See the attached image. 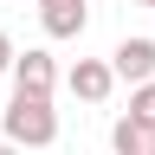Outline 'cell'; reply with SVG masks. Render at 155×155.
Wrapping results in <instances>:
<instances>
[{
    "instance_id": "6da1fadb",
    "label": "cell",
    "mask_w": 155,
    "mask_h": 155,
    "mask_svg": "<svg viewBox=\"0 0 155 155\" xmlns=\"http://www.w3.org/2000/svg\"><path fill=\"white\" fill-rule=\"evenodd\" d=\"M7 142L13 149H45L52 136H58V116H52V97H19L13 91V104H7Z\"/></svg>"
},
{
    "instance_id": "7a4b0ae2",
    "label": "cell",
    "mask_w": 155,
    "mask_h": 155,
    "mask_svg": "<svg viewBox=\"0 0 155 155\" xmlns=\"http://www.w3.org/2000/svg\"><path fill=\"white\" fill-rule=\"evenodd\" d=\"M52 84H58L52 52H19V58H13V91H19V97H52Z\"/></svg>"
},
{
    "instance_id": "3957f363",
    "label": "cell",
    "mask_w": 155,
    "mask_h": 155,
    "mask_svg": "<svg viewBox=\"0 0 155 155\" xmlns=\"http://www.w3.org/2000/svg\"><path fill=\"white\" fill-rule=\"evenodd\" d=\"M65 84H71V97H84V104H104V97L116 91V71L104 65V58H78V65L65 71Z\"/></svg>"
},
{
    "instance_id": "277c9868",
    "label": "cell",
    "mask_w": 155,
    "mask_h": 155,
    "mask_svg": "<svg viewBox=\"0 0 155 155\" xmlns=\"http://www.w3.org/2000/svg\"><path fill=\"white\" fill-rule=\"evenodd\" d=\"M110 71L129 78V84H155V39H123L110 52Z\"/></svg>"
},
{
    "instance_id": "5b68a950",
    "label": "cell",
    "mask_w": 155,
    "mask_h": 155,
    "mask_svg": "<svg viewBox=\"0 0 155 155\" xmlns=\"http://www.w3.org/2000/svg\"><path fill=\"white\" fill-rule=\"evenodd\" d=\"M84 0H39V26H45L52 39H78L84 32Z\"/></svg>"
},
{
    "instance_id": "8992f818",
    "label": "cell",
    "mask_w": 155,
    "mask_h": 155,
    "mask_svg": "<svg viewBox=\"0 0 155 155\" xmlns=\"http://www.w3.org/2000/svg\"><path fill=\"white\" fill-rule=\"evenodd\" d=\"M110 149H116V155H155V136H149V129H136L129 116H123V123L110 129Z\"/></svg>"
},
{
    "instance_id": "52a82bcc",
    "label": "cell",
    "mask_w": 155,
    "mask_h": 155,
    "mask_svg": "<svg viewBox=\"0 0 155 155\" xmlns=\"http://www.w3.org/2000/svg\"><path fill=\"white\" fill-rule=\"evenodd\" d=\"M129 123L155 136V84H136V91H129Z\"/></svg>"
},
{
    "instance_id": "ba28073f",
    "label": "cell",
    "mask_w": 155,
    "mask_h": 155,
    "mask_svg": "<svg viewBox=\"0 0 155 155\" xmlns=\"http://www.w3.org/2000/svg\"><path fill=\"white\" fill-rule=\"evenodd\" d=\"M13 58H19V52H13V39L0 32V78H13Z\"/></svg>"
},
{
    "instance_id": "9c48e42d",
    "label": "cell",
    "mask_w": 155,
    "mask_h": 155,
    "mask_svg": "<svg viewBox=\"0 0 155 155\" xmlns=\"http://www.w3.org/2000/svg\"><path fill=\"white\" fill-rule=\"evenodd\" d=\"M0 155H19V149H13V142H0Z\"/></svg>"
},
{
    "instance_id": "30bf717a",
    "label": "cell",
    "mask_w": 155,
    "mask_h": 155,
    "mask_svg": "<svg viewBox=\"0 0 155 155\" xmlns=\"http://www.w3.org/2000/svg\"><path fill=\"white\" fill-rule=\"evenodd\" d=\"M142 7H155V0H142Z\"/></svg>"
}]
</instances>
